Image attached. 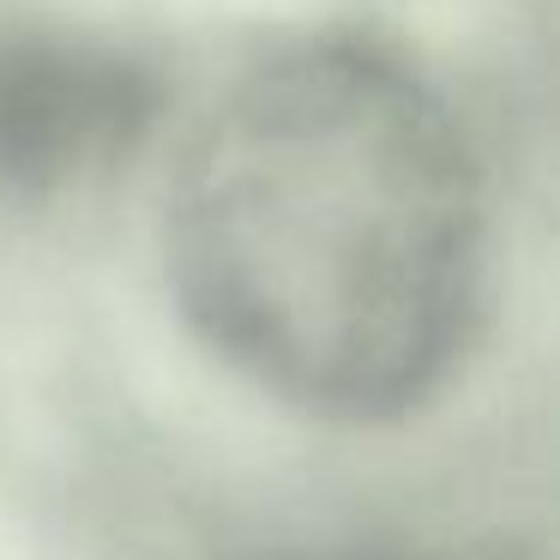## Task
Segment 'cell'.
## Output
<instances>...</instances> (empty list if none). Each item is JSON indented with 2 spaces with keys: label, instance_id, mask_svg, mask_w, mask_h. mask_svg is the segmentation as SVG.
<instances>
[{
  "label": "cell",
  "instance_id": "6da1fadb",
  "mask_svg": "<svg viewBox=\"0 0 560 560\" xmlns=\"http://www.w3.org/2000/svg\"><path fill=\"white\" fill-rule=\"evenodd\" d=\"M163 259L187 326L247 386L319 422H398L458 374L482 319V163L398 49L307 37L194 121Z\"/></svg>",
  "mask_w": 560,
  "mask_h": 560
}]
</instances>
